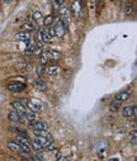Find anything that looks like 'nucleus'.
Segmentation results:
<instances>
[{
	"instance_id": "obj_1",
	"label": "nucleus",
	"mask_w": 137,
	"mask_h": 161,
	"mask_svg": "<svg viewBox=\"0 0 137 161\" xmlns=\"http://www.w3.org/2000/svg\"><path fill=\"white\" fill-rule=\"evenodd\" d=\"M70 13L74 15V18H80L82 13V0H74L71 3V8H70Z\"/></svg>"
},
{
	"instance_id": "obj_2",
	"label": "nucleus",
	"mask_w": 137,
	"mask_h": 161,
	"mask_svg": "<svg viewBox=\"0 0 137 161\" xmlns=\"http://www.w3.org/2000/svg\"><path fill=\"white\" fill-rule=\"evenodd\" d=\"M27 108L31 109V111H33V112H36V113H41L43 109V105L38 99H28Z\"/></svg>"
},
{
	"instance_id": "obj_3",
	"label": "nucleus",
	"mask_w": 137,
	"mask_h": 161,
	"mask_svg": "<svg viewBox=\"0 0 137 161\" xmlns=\"http://www.w3.org/2000/svg\"><path fill=\"white\" fill-rule=\"evenodd\" d=\"M55 36H57L59 38H62L63 36H65V33L67 32V28L65 27V24L62 23V20L60 19V20H57V23L55 25Z\"/></svg>"
},
{
	"instance_id": "obj_4",
	"label": "nucleus",
	"mask_w": 137,
	"mask_h": 161,
	"mask_svg": "<svg viewBox=\"0 0 137 161\" xmlns=\"http://www.w3.org/2000/svg\"><path fill=\"white\" fill-rule=\"evenodd\" d=\"M122 115L125 118H135L136 117V104L127 105L122 109Z\"/></svg>"
},
{
	"instance_id": "obj_5",
	"label": "nucleus",
	"mask_w": 137,
	"mask_h": 161,
	"mask_svg": "<svg viewBox=\"0 0 137 161\" xmlns=\"http://www.w3.org/2000/svg\"><path fill=\"white\" fill-rule=\"evenodd\" d=\"M132 93L130 90H125V91H119L118 94L114 95V102H118V103H123L127 102L130 98H131Z\"/></svg>"
},
{
	"instance_id": "obj_6",
	"label": "nucleus",
	"mask_w": 137,
	"mask_h": 161,
	"mask_svg": "<svg viewBox=\"0 0 137 161\" xmlns=\"http://www.w3.org/2000/svg\"><path fill=\"white\" fill-rule=\"evenodd\" d=\"M44 55H46V57L48 59V61H57L61 57V53L57 50H53V48H47V50H44Z\"/></svg>"
},
{
	"instance_id": "obj_7",
	"label": "nucleus",
	"mask_w": 137,
	"mask_h": 161,
	"mask_svg": "<svg viewBox=\"0 0 137 161\" xmlns=\"http://www.w3.org/2000/svg\"><path fill=\"white\" fill-rule=\"evenodd\" d=\"M8 118L12 123H15V124H23V117H20L15 111H9L8 112Z\"/></svg>"
},
{
	"instance_id": "obj_8",
	"label": "nucleus",
	"mask_w": 137,
	"mask_h": 161,
	"mask_svg": "<svg viewBox=\"0 0 137 161\" xmlns=\"http://www.w3.org/2000/svg\"><path fill=\"white\" fill-rule=\"evenodd\" d=\"M12 107H13V109H14L17 113L20 115V117H24V114H25V111H27V108L24 107L23 104H22L19 100H14L12 103Z\"/></svg>"
},
{
	"instance_id": "obj_9",
	"label": "nucleus",
	"mask_w": 137,
	"mask_h": 161,
	"mask_svg": "<svg viewBox=\"0 0 137 161\" xmlns=\"http://www.w3.org/2000/svg\"><path fill=\"white\" fill-rule=\"evenodd\" d=\"M8 89L13 93H22L25 90V84L23 83H10L8 85Z\"/></svg>"
},
{
	"instance_id": "obj_10",
	"label": "nucleus",
	"mask_w": 137,
	"mask_h": 161,
	"mask_svg": "<svg viewBox=\"0 0 137 161\" xmlns=\"http://www.w3.org/2000/svg\"><path fill=\"white\" fill-rule=\"evenodd\" d=\"M31 36H32L31 32H24V31H22V32H18V33L14 36V38H15L17 41L27 42V41H29V40H31Z\"/></svg>"
},
{
	"instance_id": "obj_11",
	"label": "nucleus",
	"mask_w": 137,
	"mask_h": 161,
	"mask_svg": "<svg viewBox=\"0 0 137 161\" xmlns=\"http://www.w3.org/2000/svg\"><path fill=\"white\" fill-rule=\"evenodd\" d=\"M33 130H40V131H48V124L44 121H36L32 126Z\"/></svg>"
},
{
	"instance_id": "obj_12",
	"label": "nucleus",
	"mask_w": 137,
	"mask_h": 161,
	"mask_svg": "<svg viewBox=\"0 0 137 161\" xmlns=\"http://www.w3.org/2000/svg\"><path fill=\"white\" fill-rule=\"evenodd\" d=\"M20 29L24 31V32H31V33H32V32L36 29V25H34L33 22L27 20V22H23V23L20 24Z\"/></svg>"
},
{
	"instance_id": "obj_13",
	"label": "nucleus",
	"mask_w": 137,
	"mask_h": 161,
	"mask_svg": "<svg viewBox=\"0 0 137 161\" xmlns=\"http://www.w3.org/2000/svg\"><path fill=\"white\" fill-rule=\"evenodd\" d=\"M44 71L48 74V75H57V74H60L61 69H60L57 65H48L46 69H44Z\"/></svg>"
},
{
	"instance_id": "obj_14",
	"label": "nucleus",
	"mask_w": 137,
	"mask_h": 161,
	"mask_svg": "<svg viewBox=\"0 0 137 161\" xmlns=\"http://www.w3.org/2000/svg\"><path fill=\"white\" fill-rule=\"evenodd\" d=\"M33 141H36L37 143H40L42 147H46L47 145H48V143L51 142V141H50V140H48V138H47L46 136H40V137H36Z\"/></svg>"
},
{
	"instance_id": "obj_15",
	"label": "nucleus",
	"mask_w": 137,
	"mask_h": 161,
	"mask_svg": "<svg viewBox=\"0 0 137 161\" xmlns=\"http://www.w3.org/2000/svg\"><path fill=\"white\" fill-rule=\"evenodd\" d=\"M24 117L27 118V121H37V113L33 111H31V109H28V108H27V111H25Z\"/></svg>"
},
{
	"instance_id": "obj_16",
	"label": "nucleus",
	"mask_w": 137,
	"mask_h": 161,
	"mask_svg": "<svg viewBox=\"0 0 137 161\" xmlns=\"http://www.w3.org/2000/svg\"><path fill=\"white\" fill-rule=\"evenodd\" d=\"M53 20H55V18H53V15L52 14H50V15H47V17H43L42 19V22H43V25L44 27H51V25L53 24Z\"/></svg>"
},
{
	"instance_id": "obj_17",
	"label": "nucleus",
	"mask_w": 137,
	"mask_h": 161,
	"mask_svg": "<svg viewBox=\"0 0 137 161\" xmlns=\"http://www.w3.org/2000/svg\"><path fill=\"white\" fill-rule=\"evenodd\" d=\"M6 145H8L9 150H10L12 152H17V153H18L19 151H20V147L18 146V143H17V142H13V141H9V142L6 143Z\"/></svg>"
},
{
	"instance_id": "obj_18",
	"label": "nucleus",
	"mask_w": 137,
	"mask_h": 161,
	"mask_svg": "<svg viewBox=\"0 0 137 161\" xmlns=\"http://www.w3.org/2000/svg\"><path fill=\"white\" fill-rule=\"evenodd\" d=\"M43 19V14L41 10H38V9H36V10H33V20L37 22V23H40L41 20Z\"/></svg>"
},
{
	"instance_id": "obj_19",
	"label": "nucleus",
	"mask_w": 137,
	"mask_h": 161,
	"mask_svg": "<svg viewBox=\"0 0 137 161\" xmlns=\"http://www.w3.org/2000/svg\"><path fill=\"white\" fill-rule=\"evenodd\" d=\"M59 13H60V17H61L62 19H66V17L70 14V10L66 8V6L62 5V6H60L59 8Z\"/></svg>"
},
{
	"instance_id": "obj_20",
	"label": "nucleus",
	"mask_w": 137,
	"mask_h": 161,
	"mask_svg": "<svg viewBox=\"0 0 137 161\" xmlns=\"http://www.w3.org/2000/svg\"><path fill=\"white\" fill-rule=\"evenodd\" d=\"M41 41L44 42V43H51V42H52V37L47 33V31L42 29V38H41Z\"/></svg>"
},
{
	"instance_id": "obj_21",
	"label": "nucleus",
	"mask_w": 137,
	"mask_h": 161,
	"mask_svg": "<svg viewBox=\"0 0 137 161\" xmlns=\"http://www.w3.org/2000/svg\"><path fill=\"white\" fill-rule=\"evenodd\" d=\"M36 88L40 89L41 91H46V90H47V85L44 84L43 80H40V79H38V80H36Z\"/></svg>"
},
{
	"instance_id": "obj_22",
	"label": "nucleus",
	"mask_w": 137,
	"mask_h": 161,
	"mask_svg": "<svg viewBox=\"0 0 137 161\" xmlns=\"http://www.w3.org/2000/svg\"><path fill=\"white\" fill-rule=\"evenodd\" d=\"M33 161H44V155L42 151H36L33 155Z\"/></svg>"
},
{
	"instance_id": "obj_23",
	"label": "nucleus",
	"mask_w": 137,
	"mask_h": 161,
	"mask_svg": "<svg viewBox=\"0 0 137 161\" xmlns=\"http://www.w3.org/2000/svg\"><path fill=\"white\" fill-rule=\"evenodd\" d=\"M110 112H113V113H117V112L121 109V103L118 102H113L112 104H110Z\"/></svg>"
},
{
	"instance_id": "obj_24",
	"label": "nucleus",
	"mask_w": 137,
	"mask_h": 161,
	"mask_svg": "<svg viewBox=\"0 0 137 161\" xmlns=\"http://www.w3.org/2000/svg\"><path fill=\"white\" fill-rule=\"evenodd\" d=\"M125 14L127 15V17H131V15L133 14V6L132 5H126L125 6Z\"/></svg>"
},
{
	"instance_id": "obj_25",
	"label": "nucleus",
	"mask_w": 137,
	"mask_h": 161,
	"mask_svg": "<svg viewBox=\"0 0 137 161\" xmlns=\"http://www.w3.org/2000/svg\"><path fill=\"white\" fill-rule=\"evenodd\" d=\"M131 145L132 146H136L137 145V133L135 130L132 131V134H131Z\"/></svg>"
},
{
	"instance_id": "obj_26",
	"label": "nucleus",
	"mask_w": 137,
	"mask_h": 161,
	"mask_svg": "<svg viewBox=\"0 0 137 161\" xmlns=\"http://www.w3.org/2000/svg\"><path fill=\"white\" fill-rule=\"evenodd\" d=\"M31 146H32V147H33V149H34V150H36V151H42V149H43V147H42V146H41V145H40V143H37V142H36V141H32V142H31Z\"/></svg>"
},
{
	"instance_id": "obj_27",
	"label": "nucleus",
	"mask_w": 137,
	"mask_h": 161,
	"mask_svg": "<svg viewBox=\"0 0 137 161\" xmlns=\"http://www.w3.org/2000/svg\"><path fill=\"white\" fill-rule=\"evenodd\" d=\"M63 3H65V0H53V5H55L56 9H59L60 6H62Z\"/></svg>"
},
{
	"instance_id": "obj_28",
	"label": "nucleus",
	"mask_w": 137,
	"mask_h": 161,
	"mask_svg": "<svg viewBox=\"0 0 137 161\" xmlns=\"http://www.w3.org/2000/svg\"><path fill=\"white\" fill-rule=\"evenodd\" d=\"M33 134L36 137H40V136H46V131H40V130H34L33 131Z\"/></svg>"
},
{
	"instance_id": "obj_29",
	"label": "nucleus",
	"mask_w": 137,
	"mask_h": 161,
	"mask_svg": "<svg viewBox=\"0 0 137 161\" xmlns=\"http://www.w3.org/2000/svg\"><path fill=\"white\" fill-rule=\"evenodd\" d=\"M46 147H47V150H48V151H55L56 150V145L53 143V142H50Z\"/></svg>"
},
{
	"instance_id": "obj_30",
	"label": "nucleus",
	"mask_w": 137,
	"mask_h": 161,
	"mask_svg": "<svg viewBox=\"0 0 137 161\" xmlns=\"http://www.w3.org/2000/svg\"><path fill=\"white\" fill-rule=\"evenodd\" d=\"M47 33H48L52 38L55 37V29H53V28H50V27H48V31H47Z\"/></svg>"
},
{
	"instance_id": "obj_31",
	"label": "nucleus",
	"mask_w": 137,
	"mask_h": 161,
	"mask_svg": "<svg viewBox=\"0 0 137 161\" xmlns=\"http://www.w3.org/2000/svg\"><path fill=\"white\" fill-rule=\"evenodd\" d=\"M19 102L22 103V104L24 105L25 108H27V104H28V99H19Z\"/></svg>"
},
{
	"instance_id": "obj_32",
	"label": "nucleus",
	"mask_w": 137,
	"mask_h": 161,
	"mask_svg": "<svg viewBox=\"0 0 137 161\" xmlns=\"http://www.w3.org/2000/svg\"><path fill=\"white\" fill-rule=\"evenodd\" d=\"M43 71H44V70H43V67H42V66L38 67V69H37V74H38V75H42Z\"/></svg>"
},
{
	"instance_id": "obj_33",
	"label": "nucleus",
	"mask_w": 137,
	"mask_h": 161,
	"mask_svg": "<svg viewBox=\"0 0 137 161\" xmlns=\"http://www.w3.org/2000/svg\"><path fill=\"white\" fill-rule=\"evenodd\" d=\"M62 157V155L60 152H56V160H59V159H61Z\"/></svg>"
},
{
	"instance_id": "obj_34",
	"label": "nucleus",
	"mask_w": 137,
	"mask_h": 161,
	"mask_svg": "<svg viewBox=\"0 0 137 161\" xmlns=\"http://www.w3.org/2000/svg\"><path fill=\"white\" fill-rule=\"evenodd\" d=\"M60 160H61V161H71V160H70V157H63V159L61 157Z\"/></svg>"
},
{
	"instance_id": "obj_35",
	"label": "nucleus",
	"mask_w": 137,
	"mask_h": 161,
	"mask_svg": "<svg viewBox=\"0 0 137 161\" xmlns=\"http://www.w3.org/2000/svg\"><path fill=\"white\" fill-rule=\"evenodd\" d=\"M95 3H97V5L99 6V5L102 4V3H103V0H95Z\"/></svg>"
},
{
	"instance_id": "obj_36",
	"label": "nucleus",
	"mask_w": 137,
	"mask_h": 161,
	"mask_svg": "<svg viewBox=\"0 0 137 161\" xmlns=\"http://www.w3.org/2000/svg\"><path fill=\"white\" fill-rule=\"evenodd\" d=\"M12 1H13V0H4L5 4H9V3H12Z\"/></svg>"
}]
</instances>
